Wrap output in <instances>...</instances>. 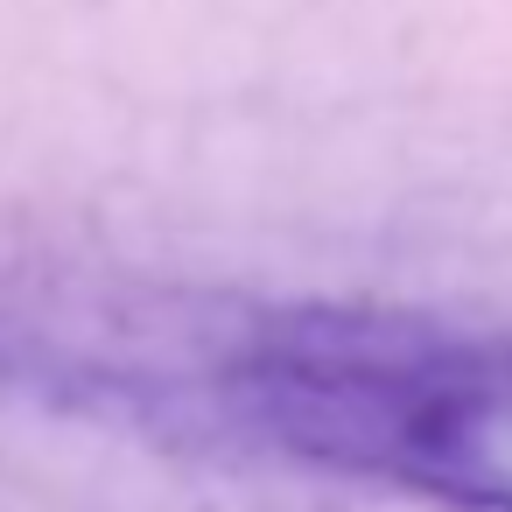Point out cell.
Listing matches in <instances>:
<instances>
[{
    "label": "cell",
    "instance_id": "obj_1",
    "mask_svg": "<svg viewBox=\"0 0 512 512\" xmlns=\"http://www.w3.org/2000/svg\"><path fill=\"white\" fill-rule=\"evenodd\" d=\"M225 407L323 470L386 477L456 512H512V344L309 309L232 351Z\"/></svg>",
    "mask_w": 512,
    "mask_h": 512
}]
</instances>
